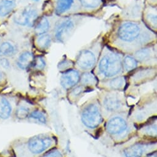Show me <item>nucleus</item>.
I'll use <instances>...</instances> for the list:
<instances>
[{
  "label": "nucleus",
  "instance_id": "20",
  "mask_svg": "<svg viewBox=\"0 0 157 157\" xmlns=\"http://www.w3.org/2000/svg\"><path fill=\"white\" fill-rule=\"evenodd\" d=\"M125 84V79L123 77H117L112 79L110 83V87L113 89H120L124 87Z\"/></svg>",
  "mask_w": 157,
  "mask_h": 157
},
{
  "label": "nucleus",
  "instance_id": "13",
  "mask_svg": "<svg viewBox=\"0 0 157 157\" xmlns=\"http://www.w3.org/2000/svg\"><path fill=\"white\" fill-rule=\"evenodd\" d=\"M15 6V0H2L0 3V16L5 17L11 13Z\"/></svg>",
  "mask_w": 157,
  "mask_h": 157
},
{
  "label": "nucleus",
  "instance_id": "15",
  "mask_svg": "<svg viewBox=\"0 0 157 157\" xmlns=\"http://www.w3.org/2000/svg\"><path fill=\"white\" fill-rule=\"evenodd\" d=\"M73 1L74 0H58L56 9V14L60 15L68 10L71 8Z\"/></svg>",
  "mask_w": 157,
  "mask_h": 157
},
{
  "label": "nucleus",
  "instance_id": "8",
  "mask_svg": "<svg viewBox=\"0 0 157 157\" xmlns=\"http://www.w3.org/2000/svg\"><path fill=\"white\" fill-rule=\"evenodd\" d=\"M80 78L79 73L77 70L70 69L62 75L60 84L64 89H69L79 82Z\"/></svg>",
  "mask_w": 157,
  "mask_h": 157
},
{
  "label": "nucleus",
  "instance_id": "17",
  "mask_svg": "<svg viewBox=\"0 0 157 157\" xmlns=\"http://www.w3.org/2000/svg\"><path fill=\"white\" fill-rule=\"evenodd\" d=\"M49 29V23L48 19L43 18L35 27V33L37 35H43Z\"/></svg>",
  "mask_w": 157,
  "mask_h": 157
},
{
  "label": "nucleus",
  "instance_id": "3",
  "mask_svg": "<svg viewBox=\"0 0 157 157\" xmlns=\"http://www.w3.org/2000/svg\"><path fill=\"white\" fill-rule=\"evenodd\" d=\"M83 123L89 128H96L102 121V117L98 106L95 103H91L86 106L81 115Z\"/></svg>",
  "mask_w": 157,
  "mask_h": 157
},
{
  "label": "nucleus",
  "instance_id": "29",
  "mask_svg": "<svg viewBox=\"0 0 157 157\" xmlns=\"http://www.w3.org/2000/svg\"><path fill=\"white\" fill-rule=\"evenodd\" d=\"M83 91V87L82 86H79L73 90V94L75 95H78L80 94Z\"/></svg>",
  "mask_w": 157,
  "mask_h": 157
},
{
  "label": "nucleus",
  "instance_id": "16",
  "mask_svg": "<svg viewBox=\"0 0 157 157\" xmlns=\"http://www.w3.org/2000/svg\"><path fill=\"white\" fill-rule=\"evenodd\" d=\"M15 47L9 42H5L0 46V56H8L13 55L15 52Z\"/></svg>",
  "mask_w": 157,
  "mask_h": 157
},
{
  "label": "nucleus",
  "instance_id": "21",
  "mask_svg": "<svg viewBox=\"0 0 157 157\" xmlns=\"http://www.w3.org/2000/svg\"><path fill=\"white\" fill-rule=\"evenodd\" d=\"M38 46L42 49H46L51 43V37L49 35H42L37 40Z\"/></svg>",
  "mask_w": 157,
  "mask_h": 157
},
{
  "label": "nucleus",
  "instance_id": "14",
  "mask_svg": "<svg viewBox=\"0 0 157 157\" xmlns=\"http://www.w3.org/2000/svg\"><path fill=\"white\" fill-rule=\"evenodd\" d=\"M33 60V54L29 51H26L23 53L19 56L17 61V65L20 68L22 69H25L31 64Z\"/></svg>",
  "mask_w": 157,
  "mask_h": 157
},
{
  "label": "nucleus",
  "instance_id": "9",
  "mask_svg": "<svg viewBox=\"0 0 157 157\" xmlns=\"http://www.w3.org/2000/svg\"><path fill=\"white\" fill-rule=\"evenodd\" d=\"M103 105L105 110L110 112H115L121 109L124 103L118 95L111 94L106 96L103 102Z\"/></svg>",
  "mask_w": 157,
  "mask_h": 157
},
{
  "label": "nucleus",
  "instance_id": "32",
  "mask_svg": "<svg viewBox=\"0 0 157 157\" xmlns=\"http://www.w3.org/2000/svg\"><path fill=\"white\" fill-rule=\"evenodd\" d=\"M148 157H156V153H152L151 155H150Z\"/></svg>",
  "mask_w": 157,
  "mask_h": 157
},
{
  "label": "nucleus",
  "instance_id": "2",
  "mask_svg": "<svg viewBox=\"0 0 157 157\" xmlns=\"http://www.w3.org/2000/svg\"><path fill=\"white\" fill-rule=\"evenodd\" d=\"M56 141L54 138L45 134L35 136L28 141L27 148L33 154L39 155L52 147Z\"/></svg>",
  "mask_w": 157,
  "mask_h": 157
},
{
  "label": "nucleus",
  "instance_id": "10",
  "mask_svg": "<svg viewBox=\"0 0 157 157\" xmlns=\"http://www.w3.org/2000/svg\"><path fill=\"white\" fill-rule=\"evenodd\" d=\"M74 28L73 22L70 20L63 21L58 27L56 32V37L59 42H63L67 40Z\"/></svg>",
  "mask_w": 157,
  "mask_h": 157
},
{
  "label": "nucleus",
  "instance_id": "1",
  "mask_svg": "<svg viewBox=\"0 0 157 157\" xmlns=\"http://www.w3.org/2000/svg\"><path fill=\"white\" fill-rule=\"evenodd\" d=\"M100 71L106 77H113L118 74L122 69L120 57L116 54L105 55L100 61Z\"/></svg>",
  "mask_w": 157,
  "mask_h": 157
},
{
  "label": "nucleus",
  "instance_id": "31",
  "mask_svg": "<svg viewBox=\"0 0 157 157\" xmlns=\"http://www.w3.org/2000/svg\"><path fill=\"white\" fill-rule=\"evenodd\" d=\"M3 78V75L2 72V71L0 70V82H1L2 81V79Z\"/></svg>",
  "mask_w": 157,
  "mask_h": 157
},
{
  "label": "nucleus",
  "instance_id": "6",
  "mask_svg": "<svg viewBox=\"0 0 157 157\" xmlns=\"http://www.w3.org/2000/svg\"><path fill=\"white\" fill-rule=\"evenodd\" d=\"M37 18V13L32 9H26L21 13L15 16L14 22L21 26H33L35 19Z\"/></svg>",
  "mask_w": 157,
  "mask_h": 157
},
{
  "label": "nucleus",
  "instance_id": "11",
  "mask_svg": "<svg viewBox=\"0 0 157 157\" xmlns=\"http://www.w3.org/2000/svg\"><path fill=\"white\" fill-rule=\"evenodd\" d=\"M144 152V147L139 143L131 145L124 150L126 157H142Z\"/></svg>",
  "mask_w": 157,
  "mask_h": 157
},
{
  "label": "nucleus",
  "instance_id": "24",
  "mask_svg": "<svg viewBox=\"0 0 157 157\" xmlns=\"http://www.w3.org/2000/svg\"><path fill=\"white\" fill-rule=\"evenodd\" d=\"M80 2L86 8H95L100 5L101 0H80Z\"/></svg>",
  "mask_w": 157,
  "mask_h": 157
},
{
  "label": "nucleus",
  "instance_id": "28",
  "mask_svg": "<svg viewBox=\"0 0 157 157\" xmlns=\"http://www.w3.org/2000/svg\"><path fill=\"white\" fill-rule=\"evenodd\" d=\"M44 157H63L62 153L59 150H54L47 153Z\"/></svg>",
  "mask_w": 157,
  "mask_h": 157
},
{
  "label": "nucleus",
  "instance_id": "5",
  "mask_svg": "<svg viewBox=\"0 0 157 157\" xmlns=\"http://www.w3.org/2000/svg\"><path fill=\"white\" fill-rule=\"evenodd\" d=\"M108 132L112 135H119L128 129V123L122 117L115 116L112 118L107 123Z\"/></svg>",
  "mask_w": 157,
  "mask_h": 157
},
{
  "label": "nucleus",
  "instance_id": "30",
  "mask_svg": "<svg viewBox=\"0 0 157 157\" xmlns=\"http://www.w3.org/2000/svg\"><path fill=\"white\" fill-rule=\"evenodd\" d=\"M0 62H1V64L2 65V66L5 68H8L10 67V62L9 61L6 59H2V61H0Z\"/></svg>",
  "mask_w": 157,
  "mask_h": 157
},
{
  "label": "nucleus",
  "instance_id": "27",
  "mask_svg": "<svg viewBox=\"0 0 157 157\" xmlns=\"http://www.w3.org/2000/svg\"><path fill=\"white\" fill-rule=\"evenodd\" d=\"M46 65L45 61L42 58L38 57L36 58L35 64V67L37 69H43Z\"/></svg>",
  "mask_w": 157,
  "mask_h": 157
},
{
  "label": "nucleus",
  "instance_id": "25",
  "mask_svg": "<svg viewBox=\"0 0 157 157\" xmlns=\"http://www.w3.org/2000/svg\"><path fill=\"white\" fill-rule=\"evenodd\" d=\"M30 113L29 110L25 107H21L19 108L16 112L17 116L19 119H25L27 118L29 116Z\"/></svg>",
  "mask_w": 157,
  "mask_h": 157
},
{
  "label": "nucleus",
  "instance_id": "19",
  "mask_svg": "<svg viewBox=\"0 0 157 157\" xmlns=\"http://www.w3.org/2000/svg\"><path fill=\"white\" fill-rule=\"evenodd\" d=\"M81 81L82 84L87 86H94L97 83L96 77L91 73L84 74L81 78Z\"/></svg>",
  "mask_w": 157,
  "mask_h": 157
},
{
  "label": "nucleus",
  "instance_id": "23",
  "mask_svg": "<svg viewBox=\"0 0 157 157\" xmlns=\"http://www.w3.org/2000/svg\"><path fill=\"white\" fill-rule=\"evenodd\" d=\"M150 54V52L148 49H147V48L142 49L138 51L136 53V58L137 60L142 61L145 59H147Z\"/></svg>",
  "mask_w": 157,
  "mask_h": 157
},
{
  "label": "nucleus",
  "instance_id": "18",
  "mask_svg": "<svg viewBox=\"0 0 157 157\" xmlns=\"http://www.w3.org/2000/svg\"><path fill=\"white\" fill-rule=\"evenodd\" d=\"M29 117L30 119L35 120L41 124H46L47 123V118L45 115L38 110L33 111L30 113Z\"/></svg>",
  "mask_w": 157,
  "mask_h": 157
},
{
  "label": "nucleus",
  "instance_id": "26",
  "mask_svg": "<svg viewBox=\"0 0 157 157\" xmlns=\"http://www.w3.org/2000/svg\"><path fill=\"white\" fill-rule=\"evenodd\" d=\"M145 133L148 135L154 136V135L156 134V125H150L145 128Z\"/></svg>",
  "mask_w": 157,
  "mask_h": 157
},
{
  "label": "nucleus",
  "instance_id": "22",
  "mask_svg": "<svg viewBox=\"0 0 157 157\" xmlns=\"http://www.w3.org/2000/svg\"><path fill=\"white\" fill-rule=\"evenodd\" d=\"M124 66L127 70L130 71L137 67V62L134 58L128 56L124 59Z\"/></svg>",
  "mask_w": 157,
  "mask_h": 157
},
{
  "label": "nucleus",
  "instance_id": "7",
  "mask_svg": "<svg viewBox=\"0 0 157 157\" xmlns=\"http://www.w3.org/2000/svg\"><path fill=\"white\" fill-rule=\"evenodd\" d=\"M95 64L96 57L92 52L88 50L82 51L77 59L78 66L84 70L92 69Z\"/></svg>",
  "mask_w": 157,
  "mask_h": 157
},
{
  "label": "nucleus",
  "instance_id": "12",
  "mask_svg": "<svg viewBox=\"0 0 157 157\" xmlns=\"http://www.w3.org/2000/svg\"><path fill=\"white\" fill-rule=\"evenodd\" d=\"M12 112V107L10 102L4 97H0V118H8Z\"/></svg>",
  "mask_w": 157,
  "mask_h": 157
},
{
  "label": "nucleus",
  "instance_id": "4",
  "mask_svg": "<svg viewBox=\"0 0 157 157\" xmlns=\"http://www.w3.org/2000/svg\"><path fill=\"white\" fill-rule=\"evenodd\" d=\"M140 34L139 26L133 22H126L121 26L118 30L119 38L124 42H132Z\"/></svg>",
  "mask_w": 157,
  "mask_h": 157
}]
</instances>
